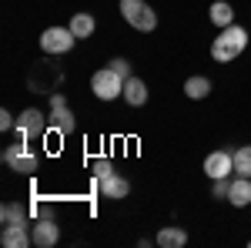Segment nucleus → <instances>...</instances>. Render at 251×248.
I'll list each match as a JSON object with an SVG mask.
<instances>
[{"mask_svg":"<svg viewBox=\"0 0 251 248\" xmlns=\"http://www.w3.org/2000/svg\"><path fill=\"white\" fill-rule=\"evenodd\" d=\"M248 47V30L241 24H231V27H221V34L211 40V57L218 64H231L234 57H241Z\"/></svg>","mask_w":251,"mask_h":248,"instance_id":"f257e3e1","label":"nucleus"},{"mask_svg":"<svg viewBox=\"0 0 251 248\" xmlns=\"http://www.w3.org/2000/svg\"><path fill=\"white\" fill-rule=\"evenodd\" d=\"M121 17L127 20L134 30L141 34H151L157 27V14L151 3H144V0H121Z\"/></svg>","mask_w":251,"mask_h":248,"instance_id":"f03ea898","label":"nucleus"},{"mask_svg":"<svg viewBox=\"0 0 251 248\" xmlns=\"http://www.w3.org/2000/svg\"><path fill=\"white\" fill-rule=\"evenodd\" d=\"M3 165H7L10 171H17V174H34L37 165H40V158L30 151V144L20 138L17 144H7V148H3Z\"/></svg>","mask_w":251,"mask_h":248,"instance_id":"7ed1b4c3","label":"nucleus"},{"mask_svg":"<svg viewBox=\"0 0 251 248\" xmlns=\"http://www.w3.org/2000/svg\"><path fill=\"white\" fill-rule=\"evenodd\" d=\"M91 91H94V97H100V101H114V97L124 94V77L114 74L111 67H100V71L91 74Z\"/></svg>","mask_w":251,"mask_h":248,"instance_id":"20e7f679","label":"nucleus"},{"mask_svg":"<svg viewBox=\"0 0 251 248\" xmlns=\"http://www.w3.org/2000/svg\"><path fill=\"white\" fill-rule=\"evenodd\" d=\"M47 128H50V117L44 114V111H37V108H27V111H20L14 131H17L24 141H34V138H40Z\"/></svg>","mask_w":251,"mask_h":248,"instance_id":"39448f33","label":"nucleus"},{"mask_svg":"<svg viewBox=\"0 0 251 248\" xmlns=\"http://www.w3.org/2000/svg\"><path fill=\"white\" fill-rule=\"evenodd\" d=\"M74 44H77V37H74L71 27H47V30L40 34V47H44V54H67Z\"/></svg>","mask_w":251,"mask_h":248,"instance_id":"423d86ee","label":"nucleus"},{"mask_svg":"<svg viewBox=\"0 0 251 248\" xmlns=\"http://www.w3.org/2000/svg\"><path fill=\"white\" fill-rule=\"evenodd\" d=\"M50 128L54 131H60V134H71L74 128H77V121H74V111L67 108V97L60 94V91H54L50 94Z\"/></svg>","mask_w":251,"mask_h":248,"instance_id":"0eeeda50","label":"nucleus"},{"mask_svg":"<svg viewBox=\"0 0 251 248\" xmlns=\"http://www.w3.org/2000/svg\"><path fill=\"white\" fill-rule=\"evenodd\" d=\"M30 235H34V245L37 248H54L60 242V228L54 221V215H40L37 221L30 225Z\"/></svg>","mask_w":251,"mask_h":248,"instance_id":"6e6552de","label":"nucleus"},{"mask_svg":"<svg viewBox=\"0 0 251 248\" xmlns=\"http://www.w3.org/2000/svg\"><path fill=\"white\" fill-rule=\"evenodd\" d=\"M204 174L208 178H228V174H234V154L231 151H211L208 158H204Z\"/></svg>","mask_w":251,"mask_h":248,"instance_id":"1a4fd4ad","label":"nucleus"},{"mask_svg":"<svg viewBox=\"0 0 251 248\" xmlns=\"http://www.w3.org/2000/svg\"><path fill=\"white\" fill-rule=\"evenodd\" d=\"M30 225H3V231H0V245L3 248H27L34 245V235H30Z\"/></svg>","mask_w":251,"mask_h":248,"instance_id":"9d476101","label":"nucleus"},{"mask_svg":"<svg viewBox=\"0 0 251 248\" xmlns=\"http://www.w3.org/2000/svg\"><path fill=\"white\" fill-rule=\"evenodd\" d=\"M100 194L104 198H114V201H121V198H127L131 194V181L124 178V174H107V178H100Z\"/></svg>","mask_w":251,"mask_h":248,"instance_id":"9b49d317","label":"nucleus"},{"mask_svg":"<svg viewBox=\"0 0 251 248\" xmlns=\"http://www.w3.org/2000/svg\"><path fill=\"white\" fill-rule=\"evenodd\" d=\"M124 101H127V104H131V108H144V104H148V84H144V81H141V77H127V81H124Z\"/></svg>","mask_w":251,"mask_h":248,"instance_id":"f8f14e48","label":"nucleus"},{"mask_svg":"<svg viewBox=\"0 0 251 248\" xmlns=\"http://www.w3.org/2000/svg\"><path fill=\"white\" fill-rule=\"evenodd\" d=\"M228 201H231L234 208H248L251 205V178H234L231 181V191H228Z\"/></svg>","mask_w":251,"mask_h":248,"instance_id":"ddd939ff","label":"nucleus"},{"mask_svg":"<svg viewBox=\"0 0 251 248\" xmlns=\"http://www.w3.org/2000/svg\"><path fill=\"white\" fill-rule=\"evenodd\" d=\"M154 242H157L161 248H184V245H188V231L177 228V225H168V228L157 231Z\"/></svg>","mask_w":251,"mask_h":248,"instance_id":"4468645a","label":"nucleus"},{"mask_svg":"<svg viewBox=\"0 0 251 248\" xmlns=\"http://www.w3.org/2000/svg\"><path fill=\"white\" fill-rule=\"evenodd\" d=\"M208 17H211L214 27H231L234 24V7L228 3V0H214L211 10H208Z\"/></svg>","mask_w":251,"mask_h":248,"instance_id":"2eb2a0df","label":"nucleus"},{"mask_svg":"<svg viewBox=\"0 0 251 248\" xmlns=\"http://www.w3.org/2000/svg\"><path fill=\"white\" fill-rule=\"evenodd\" d=\"M184 94L191 97V101H204V97L211 94V81L208 77H201V74H194L184 81Z\"/></svg>","mask_w":251,"mask_h":248,"instance_id":"dca6fc26","label":"nucleus"},{"mask_svg":"<svg viewBox=\"0 0 251 248\" xmlns=\"http://www.w3.org/2000/svg\"><path fill=\"white\" fill-rule=\"evenodd\" d=\"M0 221H3V225H27V208H24L20 201H7V205L0 208Z\"/></svg>","mask_w":251,"mask_h":248,"instance_id":"f3484780","label":"nucleus"},{"mask_svg":"<svg viewBox=\"0 0 251 248\" xmlns=\"http://www.w3.org/2000/svg\"><path fill=\"white\" fill-rule=\"evenodd\" d=\"M67 27L74 30V37H77V40H84V37H91V34H94L97 24H94V17H91V14H74Z\"/></svg>","mask_w":251,"mask_h":248,"instance_id":"a211bd4d","label":"nucleus"},{"mask_svg":"<svg viewBox=\"0 0 251 248\" xmlns=\"http://www.w3.org/2000/svg\"><path fill=\"white\" fill-rule=\"evenodd\" d=\"M234 171L241 178H251V144H241L234 151Z\"/></svg>","mask_w":251,"mask_h":248,"instance_id":"6ab92c4d","label":"nucleus"},{"mask_svg":"<svg viewBox=\"0 0 251 248\" xmlns=\"http://www.w3.org/2000/svg\"><path fill=\"white\" fill-rule=\"evenodd\" d=\"M231 181H234V174H228V178H214V188H211V194H214V198H221V201H228Z\"/></svg>","mask_w":251,"mask_h":248,"instance_id":"aec40b11","label":"nucleus"},{"mask_svg":"<svg viewBox=\"0 0 251 248\" xmlns=\"http://www.w3.org/2000/svg\"><path fill=\"white\" fill-rule=\"evenodd\" d=\"M107 67H111L114 74H121V77H124V81L131 77V60H127V57H114V60H111V64H107Z\"/></svg>","mask_w":251,"mask_h":248,"instance_id":"412c9836","label":"nucleus"},{"mask_svg":"<svg viewBox=\"0 0 251 248\" xmlns=\"http://www.w3.org/2000/svg\"><path fill=\"white\" fill-rule=\"evenodd\" d=\"M10 128H17V117L3 108V111H0V131H10Z\"/></svg>","mask_w":251,"mask_h":248,"instance_id":"4be33fe9","label":"nucleus"},{"mask_svg":"<svg viewBox=\"0 0 251 248\" xmlns=\"http://www.w3.org/2000/svg\"><path fill=\"white\" fill-rule=\"evenodd\" d=\"M94 174H97V181H100V178H107V174H111V161H107V158L94 161Z\"/></svg>","mask_w":251,"mask_h":248,"instance_id":"5701e85b","label":"nucleus"}]
</instances>
